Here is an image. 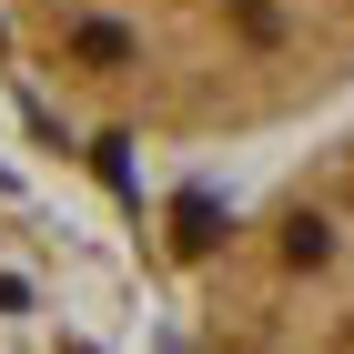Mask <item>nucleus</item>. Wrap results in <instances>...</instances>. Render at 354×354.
Instances as JSON below:
<instances>
[{
    "label": "nucleus",
    "instance_id": "f257e3e1",
    "mask_svg": "<svg viewBox=\"0 0 354 354\" xmlns=\"http://www.w3.org/2000/svg\"><path fill=\"white\" fill-rule=\"evenodd\" d=\"M324 253H334V233H324L314 213H294V223H283V263H294V273H314Z\"/></svg>",
    "mask_w": 354,
    "mask_h": 354
},
{
    "label": "nucleus",
    "instance_id": "f03ea898",
    "mask_svg": "<svg viewBox=\"0 0 354 354\" xmlns=\"http://www.w3.org/2000/svg\"><path fill=\"white\" fill-rule=\"evenodd\" d=\"M82 61H91V71L132 61V30H122V21H82Z\"/></svg>",
    "mask_w": 354,
    "mask_h": 354
}]
</instances>
